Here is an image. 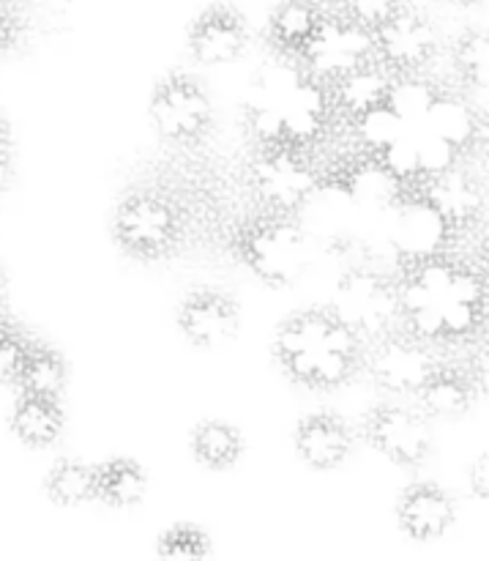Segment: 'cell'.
I'll use <instances>...</instances> for the list:
<instances>
[{"label":"cell","instance_id":"13","mask_svg":"<svg viewBox=\"0 0 489 561\" xmlns=\"http://www.w3.org/2000/svg\"><path fill=\"white\" fill-rule=\"evenodd\" d=\"M249 47L246 16L233 3H211L195 16L186 33L191 60L202 66H228Z\"/></svg>","mask_w":489,"mask_h":561},{"label":"cell","instance_id":"7","mask_svg":"<svg viewBox=\"0 0 489 561\" xmlns=\"http://www.w3.org/2000/svg\"><path fill=\"white\" fill-rule=\"evenodd\" d=\"M441 362V345L419 337L408 327H397L366 343L364 373L386 392L416 398Z\"/></svg>","mask_w":489,"mask_h":561},{"label":"cell","instance_id":"12","mask_svg":"<svg viewBox=\"0 0 489 561\" xmlns=\"http://www.w3.org/2000/svg\"><path fill=\"white\" fill-rule=\"evenodd\" d=\"M175 323L189 345L200 351H217L238 334L241 307L228 290L200 285L181 299Z\"/></svg>","mask_w":489,"mask_h":561},{"label":"cell","instance_id":"34","mask_svg":"<svg viewBox=\"0 0 489 561\" xmlns=\"http://www.w3.org/2000/svg\"><path fill=\"white\" fill-rule=\"evenodd\" d=\"M315 3H321L323 9H328V11H339L345 5V0H315Z\"/></svg>","mask_w":489,"mask_h":561},{"label":"cell","instance_id":"21","mask_svg":"<svg viewBox=\"0 0 489 561\" xmlns=\"http://www.w3.org/2000/svg\"><path fill=\"white\" fill-rule=\"evenodd\" d=\"M454 77L465 88H489V27H468L449 47Z\"/></svg>","mask_w":489,"mask_h":561},{"label":"cell","instance_id":"10","mask_svg":"<svg viewBox=\"0 0 489 561\" xmlns=\"http://www.w3.org/2000/svg\"><path fill=\"white\" fill-rule=\"evenodd\" d=\"M438 53H441V33L430 14L414 3L405 5L381 31L372 33V58L397 80L424 75Z\"/></svg>","mask_w":489,"mask_h":561},{"label":"cell","instance_id":"35","mask_svg":"<svg viewBox=\"0 0 489 561\" xmlns=\"http://www.w3.org/2000/svg\"><path fill=\"white\" fill-rule=\"evenodd\" d=\"M0 135H3V110H0Z\"/></svg>","mask_w":489,"mask_h":561},{"label":"cell","instance_id":"14","mask_svg":"<svg viewBox=\"0 0 489 561\" xmlns=\"http://www.w3.org/2000/svg\"><path fill=\"white\" fill-rule=\"evenodd\" d=\"M359 431L337 411H315L301 416L293 431V449L312 471L342 469L353 455Z\"/></svg>","mask_w":489,"mask_h":561},{"label":"cell","instance_id":"4","mask_svg":"<svg viewBox=\"0 0 489 561\" xmlns=\"http://www.w3.org/2000/svg\"><path fill=\"white\" fill-rule=\"evenodd\" d=\"M113 239L140 263L170 261L186 241V211L170 192L131 190L113 214Z\"/></svg>","mask_w":489,"mask_h":561},{"label":"cell","instance_id":"2","mask_svg":"<svg viewBox=\"0 0 489 561\" xmlns=\"http://www.w3.org/2000/svg\"><path fill=\"white\" fill-rule=\"evenodd\" d=\"M228 250L252 277L279 290L290 288L304 272L306 236L299 217L257 208L235 225Z\"/></svg>","mask_w":489,"mask_h":561},{"label":"cell","instance_id":"26","mask_svg":"<svg viewBox=\"0 0 489 561\" xmlns=\"http://www.w3.org/2000/svg\"><path fill=\"white\" fill-rule=\"evenodd\" d=\"M408 3L410 0H345V5L339 11H342L345 16H350L361 31H366L372 36V33L381 31L388 20H394Z\"/></svg>","mask_w":489,"mask_h":561},{"label":"cell","instance_id":"15","mask_svg":"<svg viewBox=\"0 0 489 561\" xmlns=\"http://www.w3.org/2000/svg\"><path fill=\"white\" fill-rule=\"evenodd\" d=\"M399 531L414 542H438L457 524V502L438 482H410L394 507Z\"/></svg>","mask_w":489,"mask_h":561},{"label":"cell","instance_id":"8","mask_svg":"<svg viewBox=\"0 0 489 561\" xmlns=\"http://www.w3.org/2000/svg\"><path fill=\"white\" fill-rule=\"evenodd\" d=\"M359 438L397 469H421L432 455L430 416L403 403L372 405L361 420Z\"/></svg>","mask_w":489,"mask_h":561},{"label":"cell","instance_id":"19","mask_svg":"<svg viewBox=\"0 0 489 561\" xmlns=\"http://www.w3.org/2000/svg\"><path fill=\"white\" fill-rule=\"evenodd\" d=\"M191 458L208 471H230L244 458V433L224 420H202L191 427Z\"/></svg>","mask_w":489,"mask_h":561},{"label":"cell","instance_id":"5","mask_svg":"<svg viewBox=\"0 0 489 561\" xmlns=\"http://www.w3.org/2000/svg\"><path fill=\"white\" fill-rule=\"evenodd\" d=\"M246 186L257 208L299 217L321 192V170L312 162V151L293 142L252 148L246 159Z\"/></svg>","mask_w":489,"mask_h":561},{"label":"cell","instance_id":"31","mask_svg":"<svg viewBox=\"0 0 489 561\" xmlns=\"http://www.w3.org/2000/svg\"><path fill=\"white\" fill-rule=\"evenodd\" d=\"M468 482H470V493H474L476 499L489 502V453H481L479 458L470 463Z\"/></svg>","mask_w":489,"mask_h":561},{"label":"cell","instance_id":"36","mask_svg":"<svg viewBox=\"0 0 489 561\" xmlns=\"http://www.w3.org/2000/svg\"><path fill=\"white\" fill-rule=\"evenodd\" d=\"M0 301H3V277H0Z\"/></svg>","mask_w":489,"mask_h":561},{"label":"cell","instance_id":"23","mask_svg":"<svg viewBox=\"0 0 489 561\" xmlns=\"http://www.w3.org/2000/svg\"><path fill=\"white\" fill-rule=\"evenodd\" d=\"M22 392L44 394V398H60L66 387V362L58 351L47 345H31L27 359L16 378Z\"/></svg>","mask_w":489,"mask_h":561},{"label":"cell","instance_id":"29","mask_svg":"<svg viewBox=\"0 0 489 561\" xmlns=\"http://www.w3.org/2000/svg\"><path fill=\"white\" fill-rule=\"evenodd\" d=\"M465 367H468V373L474 376L479 392L489 398V334H479V337L470 343L468 356H465Z\"/></svg>","mask_w":489,"mask_h":561},{"label":"cell","instance_id":"28","mask_svg":"<svg viewBox=\"0 0 489 561\" xmlns=\"http://www.w3.org/2000/svg\"><path fill=\"white\" fill-rule=\"evenodd\" d=\"M22 33H25V16L14 3L0 0V58L22 42Z\"/></svg>","mask_w":489,"mask_h":561},{"label":"cell","instance_id":"3","mask_svg":"<svg viewBox=\"0 0 489 561\" xmlns=\"http://www.w3.org/2000/svg\"><path fill=\"white\" fill-rule=\"evenodd\" d=\"M397 203L430 211L443 239L459 241L479 230L487 219L489 190L485 179L465 164V157H457L441 168L421 170Z\"/></svg>","mask_w":489,"mask_h":561},{"label":"cell","instance_id":"11","mask_svg":"<svg viewBox=\"0 0 489 561\" xmlns=\"http://www.w3.org/2000/svg\"><path fill=\"white\" fill-rule=\"evenodd\" d=\"M331 93L337 118L348 124H366L377 115H394V88L397 77L388 75L375 58H364L337 75L323 77Z\"/></svg>","mask_w":489,"mask_h":561},{"label":"cell","instance_id":"17","mask_svg":"<svg viewBox=\"0 0 489 561\" xmlns=\"http://www.w3.org/2000/svg\"><path fill=\"white\" fill-rule=\"evenodd\" d=\"M479 394V387H476L465 362L457 365V362L443 359L435 367V373L427 378L424 387L416 392V405L430 420H457L474 409Z\"/></svg>","mask_w":489,"mask_h":561},{"label":"cell","instance_id":"27","mask_svg":"<svg viewBox=\"0 0 489 561\" xmlns=\"http://www.w3.org/2000/svg\"><path fill=\"white\" fill-rule=\"evenodd\" d=\"M27 351H31V343L22 334L9 327H0V383H16Z\"/></svg>","mask_w":489,"mask_h":561},{"label":"cell","instance_id":"1","mask_svg":"<svg viewBox=\"0 0 489 561\" xmlns=\"http://www.w3.org/2000/svg\"><path fill=\"white\" fill-rule=\"evenodd\" d=\"M366 340L337 307H306L277 327L271 356L290 383L312 392H337L364 373Z\"/></svg>","mask_w":489,"mask_h":561},{"label":"cell","instance_id":"22","mask_svg":"<svg viewBox=\"0 0 489 561\" xmlns=\"http://www.w3.org/2000/svg\"><path fill=\"white\" fill-rule=\"evenodd\" d=\"M47 496L60 507H80L96 499V466L58 460L47 474Z\"/></svg>","mask_w":489,"mask_h":561},{"label":"cell","instance_id":"20","mask_svg":"<svg viewBox=\"0 0 489 561\" xmlns=\"http://www.w3.org/2000/svg\"><path fill=\"white\" fill-rule=\"evenodd\" d=\"M148 474L137 460L113 458L96 466V499L107 507H135L145 499Z\"/></svg>","mask_w":489,"mask_h":561},{"label":"cell","instance_id":"6","mask_svg":"<svg viewBox=\"0 0 489 561\" xmlns=\"http://www.w3.org/2000/svg\"><path fill=\"white\" fill-rule=\"evenodd\" d=\"M148 115L164 142L197 148L217 131V107L208 88L189 71H170L153 85Z\"/></svg>","mask_w":489,"mask_h":561},{"label":"cell","instance_id":"18","mask_svg":"<svg viewBox=\"0 0 489 561\" xmlns=\"http://www.w3.org/2000/svg\"><path fill=\"white\" fill-rule=\"evenodd\" d=\"M66 414L60 409L58 398H44V394L22 392L11 411V431L25 447L44 449L53 447L63 436Z\"/></svg>","mask_w":489,"mask_h":561},{"label":"cell","instance_id":"16","mask_svg":"<svg viewBox=\"0 0 489 561\" xmlns=\"http://www.w3.org/2000/svg\"><path fill=\"white\" fill-rule=\"evenodd\" d=\"M328 9L315 0H279L266 25V42L282 58L306 64L326 31Z\"/></svg>","mask_w":489,"mask_h":561},{"label":"cell","instance_id":"30","mask_svg":"<svg viewBox=\"0 0 489 561\" xmlns=\"http://www.w3.org/2000/svg\"><path fill=\"white\" fill-rule=\"evenodd\" d=\"M468 148L474 153H479L481 162L489 168V107L479 110V113H474V118H470Z\"/></svg>","mask_w":489,"mask_h":561},{"label":"cell","instance_id":"32","mask_svg":"<svg viewBox=\"0 0 489 561\" xmlns=\"http://www.w3.org/2000/svg\"><path fill=\"white\" fill-rule=\"evenodd\" d=\"M479 329L481 334H489V285L479 299Z\"/></svg>","mask_w":489,"mask_h":561},{"label":"cell","instance_id":"33","mask_svg":"<svg viewBox=\"0 0 489 561\" xmlns=\"http://www.w3.org/2000/svg\"><path fill=\"white\" fill-rule=\"evenodd\" d=\"M443 3L454 5V9H479V5H485L487 0H443Z\"/></svg>","mask_w":489,"mask_h":561},{"label":"cell","instance_id":"24","mask_svg":"<svg viewBox=\"0 0 489 561\" xmlns=\"http://www.w3.org/2000/svg\"><path fill=\"white\" fill-rule=\"evenodd\" d=\"M156 553L162 559H173V561L206 559L208 553H211V537L195 524H175L159 537Z\"/></svg>","mask_w":489,"mask_h":561},{"label":"cell","instance_id":"9","mask_svg":"<svg viewBox=\"0 0 489 561\" xmlns=\"http://www.w3.org/2000/svg\"><path fill=\"white\" fill-rule=\"evenodd\" d=\"M334 307L366 343L403 327L405 318L399 279L372 272V268H353L345 274Z\"/></svg>","mask_w":489,"mask_h":561},{"label":"cell","instance_id":"25","mask_svg":"<svg viewBox=\"0 0 489 561\" xmlns=\"http://www.w3.org/2000/svg\"><path fill=\"white\" fill-rule=\"evenodd\" d=\"M246 135H249L252 148H268V146H284L293 142V131H290L288 115L279 113L273 107H255L246 115Z\"/></svg>","mask_w":489,"mask_h":561}]
</instances>
